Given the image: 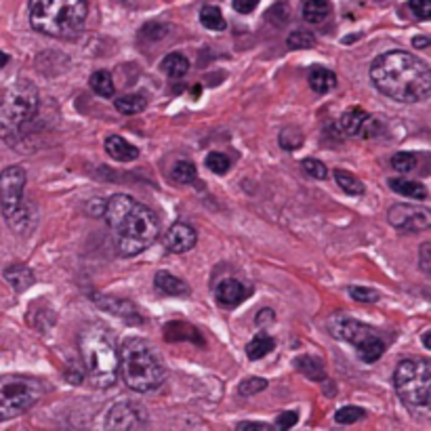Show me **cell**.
I'll use <instances>...</instances> for the list:
<instances>
[{
    "label": "cell",
    "instance_id": "1",
    "mask_svg": "<svg viewBox=\"0 0 431 431\" xmlns=\"http://www.w3.org/2000/svg\"><path fill=\"white\" fill-rule=\"evenodd\" d=\"M371 80L377 91L400 103L425 101L431 93L430 65L409 51H390L371 65Z\"/></svg>",
    "mask_w": 431,
    "mask_h": 431
},
{
    "label": "cell",
    "instance_id": "2",
    "mask_svg": "<svg viewBox=\"0 0 431 431\" xmlns=\"http://www.w3.org/2000/svg\"><path fill=\"white\" fill-rule=\"evenodd\" d=\"M101 217H105L114 246L122 257H137L158 238L160 232L156 213L126 194H116L105 200Z\"/></svg>",
    "mask_w": 431,
    "mask_h": 431
},
{
    "label": "cell",
    "instance_id": "3",
    "mask_svg": "<svg viewBox=\"0 0 431 431\" xmlns=\"http://www.w3.org/2000/svg\"><path fill=\"white\" fill-rule=\"evenodd\" d=\"M40 110V93L27 78L15 80L0 97V139L11 147L25 141Z\"/></svg>",
    "mask_w": 431,
    "mask_h": 431
},
{
    "label": "cell",
    "instance_id": "4",
    "mask_svg": "<svg viewBox=\"0 0 431 431\" xmlns=\"http://www.w3.org/2000/svg\"><path fill=\"white\" fill-rule=\"evenodd\" d=\"M78 352L95 387L107 390L118 381V347L105 324H84L78 335Z\"/></svg>",
    "mask_w": 431,
    "mask_h": 431
},
{
    "label": "cell",
    "instance_id": "5",
    "mask_svg": "<svg viewBox=\"0 0 431 431\" xmlns=\"http://www.w3.org/2000/svg\"><path fill=\"white\" fill-rule=\"evenodd\" d=\"M86 0H29L27 17L29 25L44 36L69 40L76 38L86 21Z\"/></svg>",
    "mask_w": 431,
    "mask_h": 431
},
{
    "label": "cell",
    "instance_id": "6",
    "mask_svg": "<svg viewBox=\"0 0 431 431\" xmlns=\"http://www.w3.org/2000/svg\"><path fill=\"white\" fill-rule=\"evenodd\" d=\"M118 375L137 394L154 392L164 381V366L152 345L139 337H128L118 350Z\"/></svg>",
    "mask_w": 431,
    "mask_h": 431
},
{
    "label": "cell",
    "instance_id": "7",
    "mask_svg": "<svg viewBox=\"0 0 431 431\" xmlns=\"http://www.w3.org/2000/svg\"><path fill=\"white\" fill-rule=\"evenodd\" d=\"M25 171L21 166H6L0 173V206L4 221L17 234H29L34 227V213L25 202Z\"/></svg>",
    "mask_w": 431,
    "mask_h": 431
},
{
    "label": "cell",
    "instance_id": "8",
    "mask_svg": "<svg viewBox=\"0 0 431 431\" xmlns=\"http://www.w3.org/2000/svg\"><path fill=\"white\" fill-rule=\"evenodd\" d=\"M394 385L400 400L411 411L430 413L431 402V364L421 358L402 360L394 371Z\"/></svg>",
    "mask_w": 431,
    "mask_h": 431
},
{
    "label": "cell",
    "instance_id": "9",
    "mask_svg": "<svg viewBox=\"0 0 431 431\" xmlns=\"http://www.w3.org/2000/svg\"><path fill=\"white\" fill-rule=\"evenodd\" d=\"M329 331L335 339L356 347L360 360H364L366 364H375L385 354V341L375 333V329L366 326L364 322L352 316L335 314L329 320Z\"/></svg>",
    "mask_w": 431,
    "mask_h": 431
},
{
    "label": "cell",
    "instance_id": "10",
    "mask_svg": "<svg viewBox=\"0 0 431 431\" xmlns=\"http://www.w3.org/2000/svg\"><path fill=\"white\" fill-rule=\"evenodd\" d=\"M44 392L46 387L40 379L25 375L0 377V423L29 411L44 396Z\"/></svg>",
    "mask_w": 431,
    "mask_h": 431
},
{
    "label": "cell",
    "instance_id": "11",
    "mask_svg": "<svg viewBox=\"0 0 431 431\" xmlns=\"http://www.w3.org/2000/svg\"><path fill=\"white\" fill-rule=\"evenodd\" d=\"M390 225L404 232H425L431 225V213L425 206L417 204H394L387 213Z\"/></svg>",
    "mask_w": 431,
    "mask_h": 431
},
{
    "label": "cell",
    "instance_id": "12",
    "mask_svg": "<svg viewBox=\"0 0 431 431\" xmlns=\"http://www.w3.org/2000/svg\"><path fill=\"white\" fill-rule=\"evenodd\" d=\"M145 423H147V417H145V411L139 404L118 402L107 411L103 425H105V430L128 431L141 430V427H145Z\"/></svg>",
    "mask_w": 431,
    "mask_h": 431
},
{
    "label": "cell",
    "instance_id": "13",
    "mask_svg": "<svg viewBox=\"0 0 431 431\" xmlns=\"http://www.w3.org/2000/svg\"><path fill=\"white\" fill-rule=\"evenodd\" d=\"M341 128L347 137L356 139H371L381 131L379 122L364 107H350L341 116Z\"/></svg>",
    "mask_w": 431,
    "mask_h": 431
},
{
    "label": "cell",
    "instance_id": "14",
    "mask_svg": "<svg viewBox=\"0 0 431 431\" xmlns=\"http://www.w3.org/2000/svg\"><path fill=\"white\" fill-rule=\"evenodd\" d=\"M196 242H198L196 230L190 223H183V221L173 223L164 234V246H166L168 253H175V255L190 253L196 246Z\"/></svg>",
    "mask_w": 431,
    "mask_h": 431
},
{
    "label": "cell",
    "instance_id": "15",
    "mask_svg": "<svg viewBox=\"0 0 431 431\" xmlns=\"http://www.w3.org/2000/svg\"><path fill=\"white\" fill-rule=\"evenodd\" d=\"M91 299H93V303H97L101 310L112 312V314H116L118 318H122V320H126V322H133V324H139V322H141L139 310H137L135 303H131L128 299H122V297H103V295H93Z\"/></svg>",
    "mask_w": 431,
    "mask_h": 431
},
{
    "label": "cell",
    "instance_id": "16",
    "mask_svg": "<svg viewBox=\"0 0 431 431\" xmlns=\"http://www.w3.org/2000/svg\"><path fill=\"white\" fill-rule=\"evenodd\" d=\"M215 297H217V303L225 310H234L238 307L246 297H248V289L236 280V278H225L217 284L215 289Z\"/></svg>",
    "mask_w": 431,
    "mask_h": 431
},
{
    "label": "cell",
    "instance_id": "17",
    "mask_svg": "<svg viewBox=\"0 0 431 431\" xmlns=\"http://www.w3.org/2000/svg\"><path fill=\"white\" fill-rule=\"evenodd\" d=\"M105 152L112 160H118V162H131L139 158V150L120 135H110L105 139Z\"/></svg>",
    "mask_w": 431,
    "mask_h": 431
},
{
    "label": "cell",
    "instance_id": "18",
    "mask_svg": "<svg viewBox=\"0 0 431 431\" xmlns=\"http://www.w3.org/2000/svg\"><path fill=\"white\" fill-rule=\"evenodd\" d=\"M154 286L158 293L168 295V297H187L190 295V286L181 278H177L168 272H158L154 276Z\"/></svg>",
    "mask_w": 431,
    "mask_h": 431
},
{
    "label": "cell",
    "instance_id": "19",
    "mask_svg": "<svg viewBox=\"0 0 431 431\" xmlns=\"http://www.w3.org/2000/svg\"><path fill=\"white\" fill-rule=\"evenodd\" d=\"M4 280H6L17 293H23V291H27V289L34 284L36 276H34V272H32L25 263H13L11 267L4 270Z\"/></svg>",
    "mask_w": 431,
    "mask_h": 431
},
{
    "label": "cell",
    "instance_id": "20",
    "mask_svg": "<svg viewBox=\"0 0 431 431\" xmlns=\"http://www.w3.org/2000/svg\"><path fill=\"white\" fill-rule=\"evenodd\" d=\"M387 185H390L392 192H396V194H400L404 198H411V200H425L430 196L427 187L421 181H415V179H398V177H394V179L387 181Z\"/></svg>",
    "mask_w": 431,
    "mask_h": 431
},
{
    "label": "cell",
    "instance_id": "21",
    "mask_svg": "<svg viewBox=\"0 0 431 431\" xmlns=\"http://www.w3.org/2000/svg\"><path fill=\"white\" fill-rule=\"evenodd\" d=\"M164 337H166L168 341H185V339H190L192 343L204 345V339L200 337V333H198L194 326L185 324V322H171V324H166Z\"/></svg>",
    "mask_w": 431,
    "mask_h": 431
},
{
    "label": "cell",
    "instance_id": "22",
    "mask_svg": "<svg viewBox=\"0 0 431 431\" xmlns=\"http://www.w3.org/2000/svg\"><path fill=\"white\" fill-rule=\"evenodd\" d=\"M310 86L318 95H324V93H329V91H333L337 86V74L318 65V67H314L310 72Z\"/></svg>",
    "mask_w": 431,
    "mask_h": 431
},
{
    "label": "cell",
    "instance_id": "23",
    "mask_svg": "<svg viewBox=\"0 0 431 431\" xmlns=\"http://www.w3.org/2000/svg\"><path fill=\"white\" fill-rule=\"evenodd\" d=\"M114 105L120 114L124 116H135L139 112H143L147 107V99L141 93H128V95H120L114 99Z\"/></svg>",
    "mask_w": 431,
    "mask_h": 431
},
{
    "label": "cell",
    "instance_id": "24",
    "mask_svg": "<svg viewBox=\"0 0 431 431\" xmlns=\"http://www.w3.org/2000/svg\"><path fill=\"white\" fill-rule=\"evenodd\" d=\"M295 369L301 371L307 379L312 381H326V371H324V364L320 358H314V356H299L295 360Z\"/></svg>",
    "mask_w": 431,
    "mask_h": 431
},
{
    "label": "cell",
    "instance_id": "25",
    "mask_svg": "<svg viewBox=\"0 0 431 431\" xmlns=\"http://www.w3.org/2000/svg\"><path fill=\"white\" fill-rule=\"evenodd\" d=\"M88 84L91 88L95 91V95L103 97V99H112L116 95V86H114V80H112V74L107 69H97L91 74L88 78Z\"/></svg>",
    "mask_w": 431,
    "mask_h": 431
},
{
    "label": "cell",
    "instance_id": "26",
    "mask_svg": "<svg viewBox=\"0 0 431 431\" xmlns=\"http://www.w3.org/2000/svg\"><path fill=\"white\" fill-rule=\"evenodd\" d=\"M160 69L171 76V78H183L190 69V61L183 53H168L162 63H160Z\"/></svg>",
    "mask_w": 431,
    "mask_h": 431
},
{
    "label": "cell",
    "instance_id": "27",
    "mask_svg": "<svg viewBox=\"0 0 431 431\" xmlns=\"http://www.w3.org/2000/svg\"><path fill=\"white\" fill-rule=\"evenodd\" d=\"M274 347H276V341H274L270 335L259 333V335H255V337L248 341V345H246V356H248V360H261V358H265L267 354H272Z\"/></svg>",
    "mask_w": 431,
    "mask_h": 431
},
{
    "label": "cell",
    "instance_id": "28",
    "mask_svg": "<svg viewBox=\"0 0 431 431\" xmlns=\"http://www.w3.org/2000/svg\"><path fill=\"white\" fill-rule=\"evenodd\" d=\"M333 11V4L329 0H307L303 4V19L307 23H322Z\"/></svg>",
    "mask_w": 431,
    "mask_h": 431
},
{
    "label": "cell",
    "instance_id": "29",
    "mask_svg": "<svg viewBox=\"0 0 431 431\" xmlns=\"http://www.w3.org/2000/svg\"><path fill=\"white\" fill-rule=\"evenodd\" d=\"M333 175H335V181L339 183V187H341L343 192H347L350 196H362V194L366 192L364 183H362L354 173H347V171H343V168H337Z\"/></svg>",
    "mask_w": 431,
    "mask_h": 431
},
{
    "label": "cell",
    "instance_id": "30",
    "mask_svg": "<svg viewBox=\"0 0 431 431\" xmlns=\"http://www.w3.org/2000/svg\"><path fill=\"white\" fill-rule=\"evenodd\" d=\"M200 23H202L206 29H215V32H223V29L227 27V23H225V19H223V15H221L219 6H213V4L202 6V11H200Z\"/></svg>",
    "mask_w": 431,
    "mask_h": 431
},
{
    "label": "cell",
    "instance_id": "31",
    "mask_svg": "<svg viewBox=\"0 0 431 431\" xmlns=\"http://www.w3.org/2000/svg\"><path fill=\"white\" fill-rule=\"evenodd\" d=\"M303 139H305L303 133L297 131V128H293V126L282 128L280 135H278V143H280V147H284L286 152H295V150H299V147L303 145Z\"/></svg>",
    "mask_w": 431,
    "mask_h": 431
},
{
    "label": "cell",
    "instance_id": "32",
    "mask_svg": "<svg viewBox=\"0 0 431 431\" xmlns=\"http://www.w3.org/2000/svg\"><path fill=\"white\" fill-rule=\"evenodd\" d=\"M171 177H173L177 183H185V185H190V183H194V181L198 179L196 164H194V162H190V160H181V162H177V164H175V168H173Z\"/></svg>",
    "mask_w": 431,
    "mask_h": 431
},
{
    "label": "cell",
    "instance_id": "33",
    "mask_svg": "<svg viewBox=\"0 0 431 431\" xmlns=\"http://www.w3.org/2000/svg\"><path fill=\"white\" fill-rule=\"evenodd\" d=\"M366 417V411L364 409H358V406H343L335 413V421L341 423V425H352V423H358Z\"/></svg>",
    "mask_w": 431,
    "mask_h": 431
},
{
    "label": "cell",
    "instance_id": "34",
    "mask_svg": "<svg viewBox=\"0 0 431 431\" xmlns=\"http://www.w3.org/2000/svg\"><path fill=\"white\" fill-rule=\"evenodd\" d=\"M286 44H289V48H312L314 44H316V38H314V34L312 32H303V29H299V32H293L289 38H286Z\"/></svg>",
    "mask_w": 431,
    "mask_h": 431
},
{
    "label": "cell",
    "instance_id": "35",
    "mask_svg": "<svg viewBox=\"0 0 431 431\" xmlns=\"http://www.w3.org/2000/svg\"><path fill=\"white\" fill-rule=\"evenodd\" d=\"M206 166L213 173H217V175H225L230 171V166H232V160L225 154H221V152H211L206 156Z\"/></svg>",
    "mask_w": 431,
    "mask_h": 431
},
{
    "label": "cell",
    "instance_id": "36",
    "mask_svg": "<svg viewBox=\"0 0 431 431\" xmlns=\"http://www.w3.org/2000/svg\"><path fill=\"white\" fill-rule=\"evenodd\" d=\"M265 387H267V381H265V379H261V377H248V379H244V381L238 385V394L244 396V398H251V396L263 392Z\"/></svg>",
    "mask_w": 431,
    "mask_h": 431
},
{
    "label": "cell",
    "instance_id": "37",
    "mask_svg": "<svg viewBox=\"0 0 431 431\" xmlns=\"http://www.w3.org/2000/svg\"><path fill=\"white\" fill-rule=\"evenodd\" d=\"M392 166H394L398 173H411V171H415V166H417V156L411 154V152H398V154L392 158Z\"/></svg>",
    "mask_w": 431,
    "mask_h": 431
},
{
    "label": "cell",
    "instance_id": "38",
    "mask_svg": "<svg viewBox=\"0 0 431 431\" xmlns=\"http://www.w3.org/2000/svg\"><path fill=\"white\" fill-rule=\"evenodd\" d=\"M301 166H303L305 175H310V177L318 179V181H322V179L329 177V168L324 166V162H320V160H316V158H305V160H301Z\"/></svg>",
    "mask_w": 431,
    "mask_h": 431
},
{
    "label": "cell",
    "instance_id": "39",
    "mask_svg": "<svg viewBox=\"0 0 431 431\" xmlns=\"http://www.w3.org/2000/svg\"><path fill=\"white\" fill-rule=\"evenodd\" d=\"M350 295L354 301L358 303H377L381 299V293L375 289H366V286H350Z\"/></svg>",
    "mask_w": 431,
    "mask_h": 431
},
{
    "label": "cell",
    "instance_id": "40",
    "mask_svg": "<svg viewBox=\"0 0 431 431\" xmlns=\"http://www.w3.org/2000/svg\"><path fill=\"white\" fill-rule=\"evenodd\" d=\"M409 8L419 21H427L431 17V0H411Z\"/></svg>",
    "mask_w": 431,
    "mask_h": 431
},
{
    "label": "cell",
    "instance_id": "41",
    "mask_svg": "<svg viewBox=\"0 0 431 431\" xmlns=\"http://www.w3.org/2000/svg\"><path fill=\"white\" fill-rule=\"evenodd\" d=\"M166 32H168V25H162V23H147V25H143V29H141V36H154V40H160V38H164L166 36Z\"/></svg>",
    "mask_w": 431,
    "mask_h": 431
},
{
    "label": "cell",
    "instance_id": "42",
    "mask_svg": "<svg viewBox=\"0 0 431 431\" xmlns=\"http://www.w3.org/2000/svg\"><path fill=\"white\" fill-rule=\"evenodd\" d=\"M299 421V413H293V411H286V413H280L278 419H276V425L280 430H291L293 425H297Z\"/></svg>",
    "mask_w": 431,
    "mask_h": 431
},
{
    "label": "cell",
    "instance_id": "43",
    "mask_svg": "<svg viewBox=\"0 0 431 431\" xmlns=\"http://www.w3.org/2000/svg\"><path fill=\"white\" fill-rule=\"evenodd\" d=\"M259 0H232V6L234 11H238L240 15H248L257 8Z\"/></svg>",
    "mask_w": 431,
    "mask_h": 431
},
{
    "label": "cell",
    "instance_id": "44",
    "mask_svg": "<svg viewBox=\"0 0 431 431\" xmlns=\"http://www.w3.org/2000/svg\"><path fill=\"white\" fill-rule=\"evenodd\" d=\"M421 270L425 274H431V244L425 242L421 244Z\"/></svg>",
    "mask_w": 431,
    "mask_h": 431
},
{
    "label": "cell",
    "instance_id": "45",
    "mask_svg": "<svg viewBox=\"0 0 431 431\" xmlns=\"http://www.w3.org/2000/svg\"><path fill=\"white\" fill-rule=\"evenodd\" d=\"M276 320V314H274V310H261L259 314H257V318H255V324L257 326H267V324H272Z\"/></svg>",
    "mask_w": 431,
    "mask_h": 431
},
{
    "label": "cell",
    "instance_id": "46",
    "mask_svg": "<svg viewBox=\"0 0 431 431\" xmlns=\"http://www.w3.org/2000/svg\"><path fill=\"white\" fill-rule=\"evenodd\" d=\"M236 430H259V431H272V425L267 423H253V421H244V423H238Z\"/></svg>",
    "mask_w": 431,
    "mask_h": 431
},
{
    "label": "cell",
    "instance_id": "47",
    "mask_svg": "<svg viewBox=\"0 0 431 431\" xmlns=\"http://www.w3.org/2000/svg\"><path fill=\"white\" fill-rule=\"evenodd\" d=\"M413 44H415L417 48H425V46L430 44V38H425V36H417V38H413Z\"/></svg>",
    "mask_w": 431,
    "mask_h": 431
},
{
    "label": "cell",
    "instance_id": "48",
    "mask_svg": "<svg viewBox=\"0 0 431 431\" xmlns=\"http://www.w3.org/2000/svg\"><path fill=\"white\" fill-rule=\"evenodd\" d=\"M423 345H425V350H431V343H430V331H425V335H423Z\"/></svg>",
    "mask_w": 431,
    "mask_h": 431
},
{
    "label": "cell",
    "instance_id": "49",
    "mask_svg": "<svg viewBox=\"0 0 431 431\" xmlns=\"http://www.w3.org/2000/svg\"><path fill=\"white\" fill-rule=\"evenodd\" d=\"M6 63H8V55H6V53H2V51H0V67H4V65H6Z\"/></svg>",
    "mask_w": 431,
    "mask_h": 431
},
{
    "label": "cell",
    "instance_id": "50",
    "mask_svg": "<svg viewBox=\"0 0 431 431\" xmlns=\"http://www.w3.org/2000/svg\"><path fill=\"white\" fill-rule=\"evenodd\" d=\"M377 2H379V0H377Z\"/></svg>",
    "mask_w": 431,
    "mask_h": 431
}]
</instances>
